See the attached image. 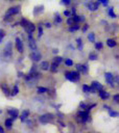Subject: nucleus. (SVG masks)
Returning a JSON list of instances; mask_svg holds the SVG:
<instances>
[{"label":"nucleus","instance_id":"1","mask_svg":"<svg viewBox=\"0 0 119 133\" xmlns=\"http://www.w3.org/2000/svg\"><path fill=\"white\" fill-rule=\"evenodd\" d=\"M65 77H66V79H68L69 81L77 82V81H79V79H80V75H79V73H78V72L71 71V72H66L65 73Z\"/></svg>","mask_w":119,"mask_h":133},{"label":"nucleus","instance_id":"2","mask_svg":"<svg viewBox=\"0 0 119 133\" xmlns=\"http://www.w3.org/2000/svg\"><path fill=\"white\" fill-rule=\"evenodd\" d=\"M19 11H20V7L19 6H14V7H9L7 9V12H6V15H5V18L4 20H8L9 18L12 17L13 15H17Z\"/></svg>","mask_w":119,"mask_h":133},{"label":"nucleus","instance_id":"3","mask_svg":"<svg viewBox=\"0 0 119 133\" xmlns=\"http://www.w3.org/2000/svg\"><path fill=\"white\" fill-rule=\"evenodd\" d=\"M53 119H54L53 115H51V113H46V115H43L40 116V122L45 124V123H50Z\"/></svg>","mask_w":119,"mask_h":133},{"label":"nucleus","instance_id":"4","mask_svg":"<svg viewBox=\"0 0 119 133\" xmlns=\"http://www.w3.org/2000/svg\"><path fill=\"white\" fill-rule=\"evenodd\" d=\"M12 43H7L4 48V52H3V55L5 56L6 58H9L12 57Z\"/></svg>","mask_w":119,"mask_h":133},{"label":"nucleus","instance_id":"5","mask_svg":"<svg viewBox=\"0 0 119 133\" xmlns=\"http://www.w3.org/2000/svg\"><path fill=\"white\" fill-rule=\"evenodd\" d=\"M77 116L81 120V122H87L89 119V111H78Z\"/></svg>","mask_w":119,"mask_h":133},{"label":"nucleus","instance_id":"6","mask_svg":"<svg viewBox=\"0 0 119 133\" xmlns=\"http://www.w3.org/2000/svg\"><path fill=\"white\" fill-rule=\"evenodd\" d=\"M30 58L33 59V61H39V60H41V58H42V55H41V53L38 51V50H36V51H33V52H31Z\"/></svg>","mask_w":119,"mask_h":133},{"label":"nucleus","instance_id":"7","mask_svg":"<svg viewBox=\"0 0 119 133\" xmlns=\"http://www.w3.org/2000/svg\"><path fill=\"white\" fill-rule=\"evenodd\" d=\"M28 40H29V42H28V46H29V48L33 50V51H36L37 49V43L34 42V40L33 39V36H31V34H28Z\"/></svg>","mask_w":119,"mask_h":133},{"label":"nucleus","instance_id":"8","mask_svg":"<svg viewBox=\"0 0 119 133\" xmlns=\"http://www.w3.org/2000/svg\"><path fill=\"white\" fill-rule=\"evenodd\" d=\"M16 47H17V50L20 53H22L24 51V46H23V42L19 39V37H16Z\"/></svg>","mask_w":119,"mask_h":133},{"label":"nucleus","instance_id":"9","mask_svg":"<svg viewBox=\"0 0 119 133\" xmlns=\"http://www.w3.org/2000/svg\"><path fill=\"white\" fill-rule=\"evenodd\" d=\"M105 77H106V82H108V84L113 86V85H114L113 84L114 83V75H113L112 73H106Z\"/></svg>","mask_w":119,"mask_h":133},{"label":"nucleus","instance_id":"10","mask_svg":"<svg viewBox=\"0 0 119 133\" xmlns=\"http://www.w3.org/2000/svg\"><path fill=\"white\" fill-rule=\"evenodd\" d=\"M24 28H25V30H26V32H27L28 34H31L34 30H36V26H34V25L31 23V22H29V21H28L27 25H26V26H25Z\"/></svg>","mask_w":119,"mask_h":133},{"label":"nucleus","instance_id":"11","mask_svg":"<svg viewBox=\"0 0 119 133\" xmlns=\"http://www.w3.org/2000/svg\"><path fill=\"white\" fill-rule=\"evenodd\" d=\"M91 86H92L96 91H99L103 90V85L101 83H99L98 81H93L92 84H91Z\"/></svg>","mask_w":119,"mask_h":133},{"label":"nucleus","instance_id":"12","mask_svg":"<svg viewBox=\"0 0 119 133\" xmlns=\"http://www.w3.org/2000/svg\"><path fill=\"white\" fill-rule=\"evenodd\" d=\"M98 4H99L98 2H89L87 4V6L91 12H94V11H97V9H98Z\"/></svg>","mask_w":119,"mask_h":133},{"label":"nucleus","instance_id":"13","mask_svg":"<svg viewBox=\"0 0 119 133\" xmlns=\"http://www.w3.org/2000/svg\"><path fill=\"white\" fill-rule=\"evenodd\" d=\"M7 112H8V115L12 116V120H15V119H17L18 118V115H19V111L17 109H15V108H12V109H8L7 110Z\"/></svg>","mask_w":119,"mask_h":133},{"label":"nucleus","instance_id":"14","mask_svg":"<svg viewBox=\"0 0 119 133\" xmlns=\"http://www.w3.org/2000/svg\"><path fill=\"white\" fill-rule=\"evenodd\" d=\"M99 97L101 98L102 100H106V99H109V97H110V94L108 93V91H99Z\"/></svg>","mask_w":119,"mask_h":133},{"label":"nucleus","instance_id":"15","mask_svg":"<svg viewBox=\"0 0 119 133\" xmlns=\"http://www.w3.org/2000/svg\"><path fill=\"white\" fill-rule=\"evenodd\" d=\"M1 88H2L3 93H4L6 96H9V95H11V93H9V88H8V86H7V84H6V83H2Z\"/></svg>","mask_w":119,"mask_h":133},{"label":"nucleus","instance_id":"16","mask_svg":"<svg viewBox=\"0 0 119 133\" xmlns=\"http://www.w3.org/2000/svg\"><path fill=\"white\" fill-rule=\"evenodd\" d=\"M28 115H29V111H28V110H23L21 113V115H20V120L22 122H24V120L26 119Z\"/></svg>","mask_w":119,"mask_h":133},{"label":"nucleus","instance_id":"17","mask_svg":"<svg viewBox=\"0 0 119 133\" xmlns=\"http://www.w3.org/2000/svg\"><path fill=\"white\" fill-rule=\"evenodd\" d=\"M106 45H108L110 48H114V47L117 45V43L115 42L114 40H112V39H109L108 41H106Z\"/></svg>","mask_w":119,"mask_h":133},{"label":"nucleus","instance_id":"18","mask_svg":"<svg viewBox=\"0 0 119 133\" xmlns=\"http://www.w3.org/2000/svg\"><path fill=\"white\" fill-rule=\"evenodd\" d=\"M79 29V25H78V23H75L73 25H71L70 28H69V30L71 31V32H74V31H76Z\"/></svg>","mask_w":119,"mask_h":133},{"label":"nucleus","instance_id":"19","mask_svg":"<svg viewBox=\"0 0 119 133\" xmlns=\"http://www.w3.org/2000/svg\"><path fill=\"white\" fill-rule=\"evenodd\" d=\"M13 126V120L12 119H6L5 120V127L7 129H11Z\"/></svg>","mask_w":119,"mask_h":133},{"label":"nucleus","instance_id":"20","mask_svg":"<svg viewBox=\"0 0 119 133\" xmlns=\"http://www.w3.org/2000/svg\"><path fill=\"white\" fill-rule=\"evenodd\" d=\"M41 69L47 71V70L49 69V62L48 61H43L42 64H41Z\"/></svg>","mask_w":119,"mask_h":133},{"label":"nucleus","instance_id":"21","mask_svg":"<svg viewBox=\"0 0 119 133\" xmlns=\"http://www.w3.org/2000/svg\"><path fill=\"white\" fill-rule=\"evenodd\" d=\"M18 93H19V87H18V85H15V86L13 87V91H12L11 95L12 96H16Z\"/></svg>","mask_w":119,"mask_h":133},{"label":"nucleus","instance_id":"22","mask_svg":"<svg viewBox=\"0 0 119 133\" xmlns=\"http://www.w3.org/2000/svg\"><path fill=\"white\" fill-rule=\"evenodd\" d=\"M62 61H63V57H60V56H56V57L53 58V61H52V62H54V64H56V65H60Z\"/></svg>","mask_w":119,"mask_h":133},{"label":"nucleus","instance_id":"23","mask_svg":"<svg viewBox=\"0 0 119 133\" xmlns=\"http://www.w3.org/2000/svg\"><path fill=\"white\" fill-rule=\"evenodd\" d=\"M58 66L59 65H56V64H54V62H52L51 66H49V69L51 70V72H56V71H58Z\"/></svg>","mask_w":119,"mask_h":133},{"label":"nucleus","instance_id":"24","mask_svg":"<svg viewBox=\"0 0 119 133\" xmlns=\"http://www.w3.org/2000/svg\"><path fill=\"white\" fill-rule=\"evenodd\" d=\"M97 57H98V56H97V54H95L94 52H92V53H90V54H89V59H90V60H96Z\"/></svg>","mask_w":119,"mask_h":133},{"label":"nucleus","instance_id":"25","mask_svg":"<svg viewBox=\"0 0 119 133\" xmlns=\"http://www.w3.org/2000/svg\"><path fill=\"white\" fill-rule=\"evenodd\" d=\"M109 15L111 16L112 18H116V17H117V15L114 12V8H113V7H110L109 8Z\"/></svg>","mask_w":119,"mask_h":133},{"label":"nucleus","instance_id":"26","mask_svg":"<svg viewBox=\"0 0 119 133\" xmlns=\"http://www.w3.org/2000/svg\"><path fill=\"white\" fill-rule=\"evenodd\" d=\"M88 39H89L90 42H95V33H89V36H88Z\"/></svg>","mask_w":119,"mask_h":133},{"label":"nucleus","instance_id":"27","mask_svg":"<svg viewBox=\"0 0 119 133\" xmlns=\"http://www.w3.org/2000/svg\"><path fill=\"white\" fill-rule=\"evenodd\" d=\"M76 44H77L78 50H81V49H83V42H81V39H77V40H76Z\"/></svg>","mask_w":119,"mask_h":133},{"label":"nucleus","instance_id":"28","mask_svg":"<svg viewBox=\"0 0 119 133\" xmlns=\"http://www.w3.org/2000/svg\"><path fill=\"white\" fill-rule=\"evenodd\" d=\"M102 47H103V44H102L101 42H97V43H95V48H96L97 50H101Z\"/></svg>","mask_w":119,"mask_h":133},{"label":"nucleus","instance_id":"29","mask_svg":"<svg viewBox=\"0 0 119 133\" xmlns=\"http://www.w3.org/2000/svg\"><path fill=\"white\" fill-rule=\"evenodd\" d=\"M48 91L46 87H43V86H40V87H38V93H40V94H43V93H46V91Z\"/></svg>","mask_w":119,"mask_h":133},{"label":"nucleus","instance_id":"30","mask_svg":"<svg viewBox=\"0 0 119 133\" xmlns=\"http://www.w3.org/2000/svg\"><path fill=\"white\" fill-rule=\"evenodd\" d=\"M83 91L84 93H90V86L87 84H84L83 85Z\"/></svg>","mask_w":119,"mask_h":133},{"label":"nucleus","instance_id":"31","mask_svg":"<svg viewBox=\"0 0 119 133\" xmlns=\"http://www.w3.org/2000/svg\"><path fill=\"white\" fill-rule=\"evenodd\" d=\"M27 23H28V20H26V19H22L21 22H20V25L22 27H25L27 25Z\"/></svg>","mask_w":119,"mask_h":133},{"label":"nucleus","instance_id":"32","mask_svg":"<svg viewBox=\"0 0 119 133\" xmlns=\"http://www.w3.org/2000/svg\"><path fill=\"white\" fill-rule=\"evenodd\" d=\"M109 111H110V115L113 116V118H116V116H118V112L117 111H114V110H111V109H110Z\"/></svg>","mask_w":119,"mask_h":133},{"label":"nucleus","instance_id":"33","mask_svg":"<svg viewBox=\"0 0 119 133\" xmlns=\"http://www.w3.org/2000/svg\"><path fill=\"white\" fill-rule=\"evenodd\" d=\"M65 64H66V66H71L72 65H73V61H72V59L68 58V59H66V60H65Z\"/></svg>","mask_w":119,"mask_h":133},{"label":"nucleus","instance_id":"34","mask_svg":"<svg viewBox=\"0 0 119 133\" xmlns=\"http://www.w3.org/2000/svg\"><path fill=\"white\" fill-rule=\"evenodd\" d=\"M67 24L68 25H70V26H71V25H73V24H75L74 23V21H73V18H68V20H67Z\"/></svg>","mask_w":119,"mask_h":133},{"label":"nucleus","instance_id":"35","mask_svg":"<svg viewBox=\"0 0 119 133\" xmlns=\"http://www.w3.org/2000/svg\"><path fill=\"white\" fill-rule=\"evenodd\" d=\"M88 72V66L87 65H83V70H81V73L83 74H87Z\"/></svg>","mask_w":119,"mask_h":133},{"label":"nucleus","instance_id":"36","mask_svg":"<svg viewBox=\"0 0 119 133\" xmlns=\"http://www.w3.org/2000/svg\"><path fill=\"white\" fill-rule=\"evenodd\" d=\"M4 36H5V32L2 29H0V43L2 42V40H3V37H4Z\"/></svg>","mask_w":119,"mask_h":133},{"label":"nucleus","instance_id":"37","mask_svg":"<svg viewBox=\"0 0 119 133\" xmlns=\"http://www.w3.org/2000/svg\"><path fill=\"white\" fill-rule=\"evenodd\" d=\"M71 2V0H62L61 1V4H64V5H69Z\"/></svg>","mask_w":119,"mask_h":133},{"label":"nucleus","instance_id":"38","mask_svg":"<svg viewBox=\"0 0 119 133\" xmlns=\"http://www.w3.org/2000/svg\"><path fill=\"white\" fill-rule=\"evenodd\" d=\"M55 22H56V23H61V22H62V18L60 17L59 15H56V17H55Z\"/></svg>","mask_w":119,"mask_h":133},{"label":"nucleus","instance_id":"39","mask_svg":"<svg viewBox=\"0 0 119 133\" xmlns=\"http://www.w3.org/2000/svg\"><path fill=\"white\" fill-rule=\"evenodd\" d=\"M114 101H115L116 103L119 102V95H118V94H116L115 96H114Z\"/></svg>","mask_w":119,"mask_h":133},{"label":"nucleus","instance_id":"40","mask_svg":"<svg viewBox=\"0 0 119 133\" xmlns=\"http://www.w3.org/2000/svg\"><path fill=\"white\" fill-rule=\"evenodd\" d=\"M99 2H101L103 5H108V3H109V0H99Z\"/></svg>","mask_w":119,"mask_h":133},{"label":"nucleus","instance_id":"41","mask_svg":"<svg viewBox=\"0 0 119 133\" xmlns=\"http://www.w3.org/2000/svg\"><path fill=\"white\" fill-rule=\"evenodd\" d=\"M38 30H39V36H42V34H43V29H42V27L39 26Z\"/></svg>","mask_w":119,"mask_h":133},{"label":"nucleus","instance_id":"42","mask_svg":"<svg viewBox=\"0 0 119 133\" xmlns=\"http://www.w3.org/2000/svg\"><path fill=\"white\" fill-rule=\"evenodd\" d=\"M76 69L78 72H81V70H83V65H77L76 66Z\"/></svg>","mask_w":119,"mask_h":133},{"label":"nucleus","instance_id":"43","mask_svg":"<svg viewBox=\"0 0 119 133\" xmlns=\"http://www.w3.org/2000/svg\"><path fill=\"white\" fill-rule=\"evenodd\" d=\"M88 28H89V25L86 24V25H85V26L83 27V32H86V31L88 30Z\"/></svg>","mask_w":119,"mask_h":133},{"label":"nucleus","instance_id":"44","mask_svg":"<svg viewBox=\"0 0 119 133\" xmlns=\"http://www.w3.org/2000/svg\"><path fill=\"white\" fill-rule=\"evenodd\" d=\"M64 15L65 16H70V12H69V11H65L64 12Z\"/></svg>","mask_w":119,"mask_h":133},{"label":"nucleus","instance_id":"45","mask_svg":"<svg viewBox=\"0 0 119 133\" xmlns=\"http://www.w3.org/2000/svg\"><path fill=\"white\" fill-rule=\"evenodd\" d=\"M45 26H46L47 28H50V27H51V24H50V23H48V22H47V23L45 24Z\"/></svg>","mask_w":119,"mask_h":133},{"label":"nucleus","instance_id":"46","mask_svg":"<svg viewBox=\"0 0 119 133\" xmlns=\"http://www.w3.org/2000/svg\"><path fill=\"white\" fill-rule=\"evenodd\" d=\"M80 107H81V108H87V106L85 105L84 103H80Z\"/></svg>","mask_w":119,"mask_h":133},{"label":"nucleus","instance_id":"47","mask_svg":"<svg viewBox=\"0 0 119 133\" xmlns=\"http://www.w3.org/2000/svg\"><path fill=\"white\" fill-rule=\"evenodd\" d=\"M18 76H19V77H23V73H22V72H19V73H18Z\"/></svg>","mask_w":119,"mask_h":133},{"label":"nucleus","instance_id":"48","mask_svg":"<svg viewBox=\"0 0 119 133\" xmlns=\"http://www.w3.org/2000/svg\"><path fill=\"white\" fill-rule=\"evenodd\" d=\"M0 133H4V130H3V128L0 126Z\"/></svg>","mask_w":119,"mask_h":133},{"label":"nucleus","instance_id":"49","mask_svg":"<svg viewBox=\"0 0 119 133\" xmlns=\"http://www.w3.org/2000/svg\"><path fill=\"white\" fill-rule=\"evenodd\" d=\"M115 81H116V83H118V76H116V78H115Z\"/></svg>","mask_w":119,"mask_h":133},{"label":"nucleus","instance_id":"50","mask_svg":"<svg viewBox=\"0 0 119 133\" xmlns=\"http://www.w3.org/2000/svg\"><path fill=\"white\" fill-rule=\"evenodd\" d=\"M58 52H59L58 49H54V50H53V53H58Z\"/></svg>","mask_w":119,"mask_h":133}]
</instances>
